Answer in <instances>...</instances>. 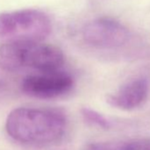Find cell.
I'll list each match as a JSON object with an SVG mask.
<instances>
[{
  "instance_id": "1",
  "label": "cell",
  "mask_w": 150,
  "mask_h": 150,
  "mask_svg": "<svg viewBox=\"0 0 150 150\" xmlns=\"http://www.w3.org/2000/svg\"><path fill=\"white\" fill-rule=\"evenodd\" d=\"M67 127L64 113L56 110L18 108L10 112L6 129L14 140L27 145L46 146L63 138Z\"/></svg>"
},
{
  "instance_id": "2",
  "label": "cell",
  "mask_w": 150,
  "mask_h": 150,
  "mask_svg": "<svg viewBox=\"0 0 150 150\" xmlns=\"http://www.w3.org/2000/svg\"><path fill=\"white\" fill-rule=\"evenodd\" d=\"M64 62L59 48L42 42H11L0 47V67L10 71H54Z\"/></svg>"
},
{
  "instance_id": "3",
  "label": "cell",
  "mask_w": 150,
  "mask_h": 150,
  "mask_svg": "<svg viewBox=\"0 0 150 150\" xmlns=\"http://www.w3.org/2000/svg\"><path fill=\"white\" fill-rule=\"evenodd\" d=\"M50 17L37 9L0 13V39L11 42H42L51 32Z\"/></svg>"
},
{
  "instance_id": "4",
  "label": "cell",
  "mask_w": 150,
  "mask_h": 150,
  "mask_svg": "<svg viewBox=\"0 0 150 150\" xmlns=\"http://www.w3.org/2000/svg\"><path fill=\"white\" fill-rule=\"evenodd\" d=\"M81 37L92 48L113 50L125 47L131 40V33L118 21L102 17L88 22L82 28Z\"/></svg>"
},
{
  "instance_id": "5",
  "label": "cell",
  "mask_w": 150,
  "mask_h": 150,
  "mask_svg": "<svg viewBox=\"0 0 150 150\" xmlns=\"http://www.w3.org/2000/svg\"><path fill=\"white\" fill-rule=\"evenodd\" d=\"M73 87L70 74L54 71L30 74L21 82L22 91L34 98L54 99L68 93Z\"/></svg>"
},
{
  "instance_id": "6",
  "label": "cell",
  "mask_w": 150,
  "mask_h": 150,
  "mask_svg": "<svg viewBox=\"0 0 150 150\" xmlns=\"http://www.w3.org/2000/svg\"><path fill=\"white\" fill-rule=\"evenodd\" d=\"M149 93L147 80L139 78L122 86L116 93L110 96L108 103L119 110H132L142 105Z\"/></svg>"
},
{
  "instance_id": "7",
  "label": "cell",
  "mask_w": 150,
  "mask_h": 150,
  "mask_svg": "<svg viewBox=\"0 0 150 150\" xmlns=\"http://www.w3.org/2000/svg\"><path fill=\"white\" fill-rule=\"evenodd\" d=\"M81 116L88 124L98 128L107 130L110 129L112 125L111 122L103 114L89 108H83L81 110Z\"/></svg>"
},
{
  "instance_id": "8",
  "label": "cell",
  "mask_w": 150,
  "mask_h": 150,
  "mask_svg": "<svg viewBox=\"0 0 150 150\" xmlns=\"http://www.w3.org/2000/svg\"><path fill=\"white\" fill-rule=\"evenodd\" d=\"M132 141H108L88 144L84 150H132Z\"/></svg>"
},
{
  "instance_id": "9",
  "label": "cell",
  "mask_w": 150,
  "mask_h": 150,
  "mask_svg": "<svg viewBox=\"0 0 150 150\" xmlns=\"http://www.w3.org/2000/svg\"><path fill=\"white\" fill-rule=\"evenodd\" d=\"M132 150H150V139L133 140Z\"/></svg>"
},
{
  "instance_id": "10",
  "label": "cell",
  "mask_w": 150,
  "mask_h": 150,
  "mask_svg": "<svg viewBox=\"0 0 150 150\" xmlns=\"http://www.w3.org/2000/svg\"><path fill=\"white\" fill-rule=\"evenodd\" d=\"M5 82L1 80V79H0V92H1V91H3V89L5 88Z\"/></svg>"
}]
</instances>
